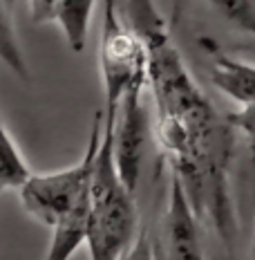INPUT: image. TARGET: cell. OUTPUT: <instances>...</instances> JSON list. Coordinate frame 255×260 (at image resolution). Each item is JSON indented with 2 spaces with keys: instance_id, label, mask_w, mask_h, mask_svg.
I'll return each instance as SVG.
<instances>
[{
  "instance_id": "1",
  "label": "cell",
  "mask_w": 255,
  "mask_h": 260,
  "mask_svg": "<svg viewBox=\"0 0 255 260\" xmlns=\"http://www.w3.org/2000/svg\"><path fill=\"white\" fill-rule=\"evenodd\" d=\"M128 23L148 50V92L170 173L184 184L199 222L233 249L240 231L229 184L235 128L195 83L153 0H128Z\"/></svg>"
},
{
  "instance_id": "2",
  "label": "cell",
  "mask_w": 255,
  "mask_h": 260,
  "mask_svg": "<svg viewBox=\"0 0 255 260\" xmlns=\"http://www.w3.org/2000/svg\"><path fill=\"white\" fill-rule=\"evenodd\" d=\"M101 130L103 112H96L85 153L77 164L50 173H31L18 188L23 211L52 231L47 249L50 260H67L85 242L90 220V184Z\"/></svg>"
},
{
  "instance_id": "3",
  "label": "cell",
  "mask_w": 255,
  "mask_h": 260,
  "mask_svg": "<svg viewBox=\"0 0 255 260\" xmlns=\"http://www.w3.org/2000/svg\"><path fill=\"white\" fill-rule=\"evenodd\" d=\"M112 123L115 121H103L90 184V220L85 242L94 260L128 256L137 240L139 226L134 191H130L119 177L112 157Z\"/></svg>"
},
{
  "instance_id": "4",
  "label": "cell",
  "mask_w": 255,
  "mask_h": 260,
  "mask_svg": "<svg viewBox=\"0 0 255 260\" xmlns=\"http://www.w3.org/2000/svg\"><path fill=\"white\" fill-rule=\"evenodd\" d=\"M99 68L105 92L103 121H115L117 108L130 88L148 85V50L143 39L119 14L117 0H105L99 41Z\"/></svg>"
},
{
  "instance_id": "5",
  "label": "cell",
  "mask_w": 255,
  "mask_h": 260,
  "mask_svg": "<svg viewBox=\"0 0 255 260\" xmlns=\"http://www.w3.org/2000/svg\"><path fill=\"white\" fill-rule=\"evenodd\" d=\"M145 90L148 85L130 88L123 94L112 123V157L119 177L130 191H137L150 144V110L143 101Z\"/></svg>"
},
{
  "instance_id": "6",
  "label": "cell",
  "mask_w": 255,
  "mask_h": 260,
  "mask_svg": "<svg viewBox=\"0 0 255 260\" xmlns=\"http://www.w3.org/2000/svg\"><path fill=\"white\" fill-rule=\"evenodd\" d=\"M199 218L188 200L184 184L175 173H170L168 188V209L164 218L166 256L175 260H202V242H199Z\"/></svg>"
},
{
  "instance_id": "7",
  "label": "cell",
  "mask_w": 255,
  "mask_h": 260,
  "mask_svg": "<svg viewBox=\"0 0 255 260\" xmlns=\"http://www.w3.org/2000/svg\"><path fill=\"white\" fill-rule=\"evenodd\" d=\"M199 45L213 58L210 81L215 88L240 106L255 101V63L224 54V50H220L217 43L210 39H202Z\"/></svg>"
},
{
  "instance_id": "8",
  "label": "cell",
  "mask_w": 255,
  "mask_h": 260,
  "mask_svg": "<svg viewBox=\"0 0 255 260\" xmlns=\"http://www.w3.org/2000/svg\"><path fill=\"white\" fill-rule=\"evenodd\" d=\"M99 0H56L52 20L61 27L72 52H83L90 34V23Z\"/></svg>"
},
{
  "instance_id": "9",
  "label": "cell",
  "mask_w": 255,
  "mask_h": 260,
  "mask_svg": "<svg viewBox=\"0 0 255 260\" xmlns=\"http://www.w3.org/2000/svg\"><path fill=\"white\" fill-rule=\"evenodd\" d=\"M12 7L14 5L9 0H0V63L7 65L20 81L29 83L31 74H29V68H27L23 47H20Z\"/></svg>"
},
{
  "instance_id": "10",
  "label": "cell",
  "mask_w": 255,
  "mask_h": 260,
  "mask_svg": "<svg viewBox=\"0 0 255 260\" xmlns=\"http://www.w3.org/2000/svg\"><path fill=\"white\" fill-rule=\"evenodd\" d=\"M31 175L29 164L25 161L18 144L0 117V195L5 191H18L25 180Z\"/></svg>"
},
{
  "instance_id": "11",
  "label": "cell",
  "mask_w": 255,
  "mask_h": 260,
  "mask_svg": "<svg viewBox=\"0 0 255 260\" xmlns=\"http://www.w3.org/2000/svg\"><path fill=\"white\" fill-rule=\"evenodd\" d=\"M226 23L248 36H255V0H206Z\"/></svg>"
},
{
  "instance_id": "12",
  "label": "cell",
  "mask_w": 255,
  "mask_h": 260,
  "mask_svg": "<svg viewBox=\"0 0 255 260\" xmlns=\"http://www.w3.org/2000/svg\"><path fill=\"white\" fill-rule=\"evenodd\" d=\"M231 126L240 130L244 142L248 148V157H251V169H253V180H255V101L251 104H242L240 110L226 115ZM253 198H255V184H253Z\"/></svg>"
},
{
  "instance_id": "13",
  "label": "cell",
  "mask_w": 255,
  "mask_h": 260,
  "mask_svg": "<svg viewBox=\"0 0 255 260\" xmlns=\"http://www.w3.org/2000/svg\"><path fill=\"white\" fill-rule=\"evenodd\" d=\"M56 0H27L31 20L34 23H52V12Z\"/></svg>"
},
{
  "instance_id": "14",
  "label": "cell",
  "mask_w": 255,
  "mask_h": 260,
  "mask_svg": "<svg viewBox=\"0 0 255 260\" xmlns=\"http://www.w3.org/2000/svg\"><path fill=\"white\" fill-rule=\"evenodd\" d=\"M251 258H255V238H253V245H251Z\"/></svg>"
},
{
  "instance_id": "15",
  "label": "cell",
  "mask_w": 255,
  "mask_h": 260,
  "mask_svg": "<svg viewBox=\"0 0 255 260\" xmlns=\"http://www.w3.org/2000/svg\"><path fill=\"white\" fill-rule=\"evenodd\" d=\"M9 3H12V5H16V0H9Z\"/></svg>"
}]
</instances>
